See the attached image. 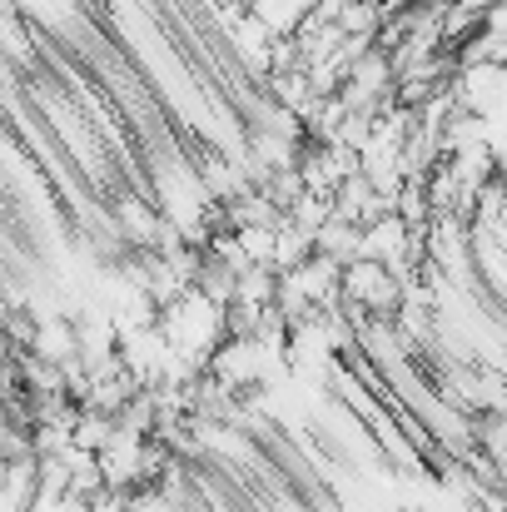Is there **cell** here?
Here are the masks:
<instances>
[{
	"instance_id": "obj_2",
	"label": "cell",
	"mask_w": 507,
	"mask_h": 512,
	"mask_svg": "<svg viewBox=\"0 0 507 512\" xmlns=\"http://www.w3.org/2000/svg\"><path fill=\"white\" fill-rule=\"evenodd\" d=\"M503 90V65H453V75H448L453 110H463L473 120H503Z\"/></svg>"
},
{
	"instance_id": "obj_1",
	"label": "cell",
	"mask_w": 507,
	"mask_h": 512,
	"mask_svg": "<svg viewBox=\"0 0 507 512\" xmlns=\"http://www.w3.org/2000/svg\"><path fill=\"white\" fill-rule=\"evenodd\" d=\"M338 294H343L358 314L388 319V314H398V304H403V279H398V274H388L383 264L348 259V264L338 269Z\"/></svg>"
}]
</instances>
